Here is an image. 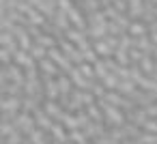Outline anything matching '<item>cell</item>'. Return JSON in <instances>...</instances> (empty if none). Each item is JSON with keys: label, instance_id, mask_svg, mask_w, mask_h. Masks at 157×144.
Listing matches in <instances>:
<instances>
[{"label": "cell", "instance_id": "2", "mask_svg": "<svg viewBox=\"0 0 157 144\" xmlns=\"http://www.w3.org/2000/svg\"><path fill=\"white\" fill-rule=\"evenodd\" d=\"M129 30H131V35H144V26L142 24H131Z\"/></svg>", "mask_w": 157, "mask_h": 144}, {"label": "cell", "instance_id": "3", "mask_svg": "<svg viewBox=\"0 0 157 144\" xmlns=\"http://www.w3.org/2000/svg\"><path fill=\"white\" fill-rule=\"evenodd\" d=\"M33 56H43V50L41 47H33Z\"/></svg>", "mask_w": 157, "mask_h": 144}, {"label": "cell", "instance_id": "1", "mask_svg": "<svg viewBox=\"0 0 157 144\" xmlns=\"http://www.w3.org/2000/svg\"><path fill=\"white\" fill-rule=\"evenodd\" d=\"M69 17H71V20L80 26V28L84 26V22H82V17H80V11H78V9H71V11H69Z\"/></svg>", "mask_w": 157, "mask_h": 144}]
</instances>
